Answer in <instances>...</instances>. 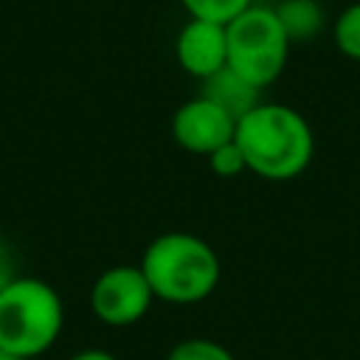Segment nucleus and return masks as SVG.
<instances>
[{
  "label": "nucleus",
  "mask_w": 360,
  "mask_h": 360,
  "mask_svg": "<svg viewBox=\"0 0 360 360\" xmlns=\"http://www.w3.org/2000/svg\"><path fill=\"white\" fill-rule=\"evenodd\" d=\"M138 267L146 276L155 301L174 307L205 301L222 278L217 250L202 236L188 231H166L155 236L143 248Z\"/></svg>",
  "instance_id": "nucleus-2"
},
{
  "label": "nucleus",
  "mask_w": 360,
  "mask_h": 360,
  "mask_svg": "<svg viewBox=\"0 0 360 360\" xmlns=\"http://www.w3.org/2000/svg\"><path fill=\"white\" fill-rule=\"evenodd\" d=\"M68 360H118V357L112 352H107V349H82Z\"/></svg>",
  "instance_id": "nucleus-15"
},
{
  "label": "nucleus",
  "mask_w": 360,
  "mask_h": 360,
  "mask_svg": "<svg viewBox=\"0 0 360 360\" xmlns=\"http://www.w3.org/2000/svg\"><path fill=\"white\" fill-rule=\"evenodd\" d=\"M236 146L245 155L248 172L284 183L304 174L315 158V132L309 121L278 101H259L236 121Z\"/></svg>",
  "instance_id": "nucleus-1"
},
{
  "label": "nucleus",
  "mask_w": 360,
  "mask_h": 360,
  "mask_svg": "<svg viewBox=\"0 0 360 360\" xmlns=\"http://www.w3.org/2000/svg\"><path fill=\"white\" fill-rule=\"evenodd\" d=\"M65 304L59 292L34 276H17L0 292V349L34 360L62 335Z\"/></svg>",
  "instance_id": "nucleus-3"
},
{
  "label": "nucleus",
  "mask_w": 360,
  "mask_h": 360,
  "mask_svg": "<svg viewBox=\"0 0 360 360\" xmlns=\"http://www.w3.org/2000/svg\"><path fill=\"white\" fill-rule=\"evenodd\" d=\"M332 39H335L338 51L346 59L360 62V0L357 3H349L338 14V20L332 25Z\"/></svg>",
  "instance_id": "nucleus-10"
},
{
  "label": "nucleus",
  "mask_w": 360,
  "mask_h": 360,
  "mask_svg": "<svg viewBox=\"0 0 360 360\" xmlns=\"http://www.w3.org/2000/svg\"><path fill=\"white\" fill-rule=\"evenodd\" d=\"M236 135V118L205 96L183 101L172 115V138L180 149L208 158Z\"/></svg>",
  "instance_id": "nucleus-6"
},
{
  "label": "nucleus",
  "mask_w": 360,
  "mask_h": 360,
  "mask_svg": "<svg viewBox=\"0 0 360 360\" xmlns=\"http://www.w3.org/2000/svg\"><path fill=\"white\" fill-rule=\"evenodd\" d=\"M276 14L290 37V42H307L323 28V8L318 0H281Z\"/></svg>",
  "instance_id": "nucleus-9"
},
{
  "label": "nucleus",
  "mask_w": 360,
  "mask_h": 360,
  "mask_svg": "<svg viewBox=\"0 0 360 360\" xmlns=\"http://www.w3.org/2000/svg\"><path fill=\"white\" fill-rule=\"evenodd\" d=\"M155 295L138 264H112L90 287V312L112 329L138 323Z\"/></svg>",
  "instance_id": "nucleus-5"
},
{
  "label": "nucleus",
  "mask_w": 360,
  "mask_h": 360,
  "mask_svg": "<svg viewBox=\"0 0 360 360\" xmlns=\"http://www.w3.org/2000/svg\"><path fill=\"white\" fill-rule=\"evenodd\" d=\"M166 360H236V357L225 343L214 338H183L169 349Z\"/></svg>",
  "instance_id": "nucleus-12"
},
{
  "label": "nucleus",
  "mask_w": 360,
  "mask_h": 360,
  "mask_svg": "<svg viewBox=\"0 0 360 360\" xmlns=\"http://www.w3.org/2000/svg\"><path fill=\"white\" fill-rule=\"evenodd\" d=\"M225 37H228V68L253 87L264 90L284 73L292 42L276 8L253 3L225 25Z\"/></svg>",
  "instance_id": "nucleus-4"
},
{
  "label": "nucleus",
  "mask_w": 360,
  "mask_h": 360,
  "mask_svg": "<svg viewBox=\"0 0 360 360\" xmlns=\"http://www.w3.org/2000/svg\"><path fill=\"white\" fill-rule=\"evenodd\" d=\"M180 6L188 11L194 20H211L219 25H228L236 20L245 8L253 6V0H180Z\"/></svg>",
  "instance_id": "nucleus-11"
},
{
  "label": "nucleus",
  "mask_w": 360,
  "mask_h": 360,
  "mask_svg": "<svg viewBox=\"0 0 360 360\" xmlns=\"http://www.w3.org/2000/svg\"><path fill=\"white\" fill-rule=\"evenodd\" d=\"M174 56H177V65L188 76H194L200 82H205L208 76L219 73L228 65L225 25L211 22V20H194V17H188V22L177 34Z\"/></svg>",
  "instance_id": "nucleus-7"
},
{
  "label": "nucleus",
  "mask_w": 360,
  "mask_h": 360,
  "mask_svg": "<svg viewBox=\"0 0 360 360\" xmlns=\"http://www.w3.org/2000/svg\"><path fill=\"white\" fill-rule=\"evenodd\" d=\"M0 360H22V357H17V354H11V352L0 349Z\"/></svg>",
  "instance_id": "nucleus-16"
},
{
  "label": "nucleus",
  "mask_w": 360,
  "mask_h": 360,
  "mask_svg": "<svg viewBox=\"0 0 360 360\" xmlns=\"http://www.w3.org/2000/svg\"><path fill=\"white\" fill-rule=\"evenodd\" d=\"M208 166L217 177H239L248 172V163H245V155L242 149L236 146V141H228L225 146H219L217 152H211L208 158Z\"/></svg>",
  "instance_id": "nucleus-13"
},
{
  "label": "nucleus",
  "mask_w": 360,
  "mask_h": 360,
  "mask_svg": "<svg viewBox=\"0 0 360 360\" xmlns=\"http://www.w3.org/2000/svg\"><path fill=\"white\" fill-rule=\"evenodd\" d=\"M17 278V270H14V256L8 250L6 242H0V292Z\"/></svg>",
  "instance_id": "nucleus-14"
},
{
  "label": "nucleus",
  "mask_w": 360,
  "mask_h": 360,
  "mask_svg": "<svg viewBox=\"0 0 360 360\" xmlns=\"http://www.w3.org/2000/svg\"><path fill=\"white\" fill-rule=\"evenodd\" d=\"M200 96H205V98H211L214 104H219L225 112H231L236 121L248 112V110H253L259 101H262V90L259 87H253L250 82H245L239 73H233L228 65L219 70V73H214V76H208L205 82H202V90H200Z\"/></svg>",
  "instance_id": "nucleus-8"
}]
</instances>
